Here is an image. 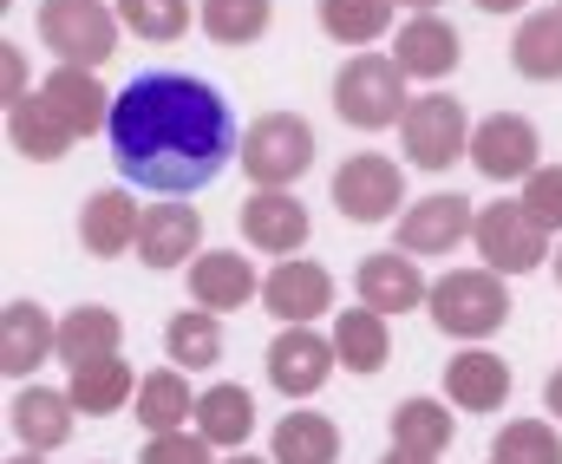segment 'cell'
<instances>
[{
    "mask_svg": "<svg viewBox=\"0 0 562 464\" xmlns=\"http://www.w3.org/2000/svg\"><path fill=\"white\" fill-rule=\"evenodd\" d=\"M105 138L125 183H138L150 196H190L216 183L223 163L243 151L236 112L223 105L210 79H190V72H138L112 99Z\"/></svg>",
    "mask_w": 562,
    "mask_h": 464,
    "instance_id": "1",
    "label": "cell"
},
{
    "mask_svg": "<svg viewBox=\"0 0 562 464\" xmlns=\"http://www.w3.org/2000/svg\"><path fill=\"white\" fill-rule=\"evenodd\" d=\"M406 72L393 53H353L334 79V112L353 125V132H386L406 118Z\"/></svg>",
    "mask_w": 562,
    "mask_h": 464,
    "instance_id": "2",
    "label": "cell"
},
{
    "mask_svg": "<svg viewBox=\"0 0 562 464\" xmlns=\"http://www.w3.org/2000/svg\"><path fill=\"white\" fill-rule=\"evenodd\" d=\"M431 327L451 333V340H484L510 320V288L497 269H451L431 282Z\"/></svg>",
    "mask_w": 562,
    "mask_h": 464,
    "instance_id": "3",
    "label": "cell"
},
{
    "mask_svg": "<svg viewBox=\"0 0 562 464\" xmlns=\"http://www.w3.org/2000/svg\"><path fill=\"white\" fill-rule=\"evenodd\" d=\"M243 177L256 183V190H288L294 177H307V163H314V125L301 118V112H262L249 132H243Z\"/></svg>",
    "mask_w": 562,
    "mask_h": 464,
    "instance_id": "4",
    "label": "cell"
},
{
    "mask_svg": "<svg viewBox=\"0 0 562 464\" xmlns=\"http://www.w3.org/2000/svg\"><path fill=\"white\" fill-rule=\"evenodd\" d=\"M119 7L105 0H40V39L59 66H105L119 53Z\"/></svg>",
    "mask_w": 562,
    "mask_h": 464,
    "instance_id": "5",
    "label": "cell"
},
{
    "mask_svg": "<svg viewBox=\"0 0 562 464\" xmlns=\"http://www.w3.org/2000/svg\"><path fill=\"white\" fill-rule=\"evenodd\" d=\"M471 242H477L484 269H497V275H530L550 256V229L524 210V196H497L491 210H477Z\"/></svg>",
    "mask_w": 562,
    "mask_h": 464,
    "instance_id": "6",
    "label": "cell"
},
{
    "mask_svg": "<svg viewBox=\"0 0 562 464\" xmlns=\"http://www.w3.org/2000/svg\"><path fill=\"white\" fill-rule=\"evenodd\" d=\"M471 118H464V105L451 99V92H425L406 105V118H400V145L406 157L419 163V170H451L458 157H471Z\"/></svg>",
    "mask_w": 562,
    "mask_h": 464,
    "instance_id": "7",
    "label": "cell"
},
{
    "mask_svg": "<svg viewBox=\"0 0 562 464\" xmlns=\"http://www.w3.org/2000/svg\"><path fill=\"white\" fill-rule=\"evenodd\" d=\"M334 210L353 223H386L393 210H406V170L380 151H353L334 170Z\"/></svg>",
    "mask_w": 562,
    "mask_h": 464,
    "instance_id": "8",
    "label": "cell"
},
{
    "mask_svg": "<svg viewBox=\"0 0 562 464\" xmlns=\"http://www.w3.org/2000/svg\"><path fill=\"white\" fill-rule=\"evenodd\" d=\"M537 157H543V138H537V125H530L524 112H491V118H477V132H471V163H477L491 183H524V177L537 170Z\"/></svg>",
    "mask_w": 562,
    "mask_h": 464,
    "instance_id": "9",
    "label": "cell"
},
{
    "mask_svg": "<svg viewBox=\"0 0 562 464\" xmlns=\"http://www.w3.org/2000/svg\"><path fill=\"white\" fill-rule=\"evenodd\" d=\"M334 333H314L307 320H294V327H281L276 340H269V380H276L288 399H314L321 386H327V373H334Z\"/></svg>",
    "mask_w": 562,
    "mask_h": 464,
    "instance_id": "10",
    "label": "cell"
},
{
    "mask_svg": "<svg viewBox=\"0 0 562 464\" xmlns=\"http://www.w3.org/2000/svg\"><path fill=\"white\" fill-rule=\"evenodd\" d=\"M471 229H477V210L458 190H438V196H419L413 210H400V249L406 256H451L458 242H471Z\"/></svg>",
    "mask_w": 562,
    "mask_h": 464,
    "instance_id": "11",
    "label": "cell"
},
{
    "mask_svg": "<svg viewBox=\"0 0 562 464\" xmlns=\"http://www.w3.org/2000/svg\"><path fill=\"white\" fill-rule=\"evenodd\" d=\"M40 99L59 112V125H66L72 138H92V132L112 125V99H119V92L99 86V66H53L46 86H40Z\"/></svg>",
    "mask_w": 562,
    "mask_h": 464,
    "instance_id": "12",
    "label": "cell"
},
{
    "mask_svg": "<svg viewBox=\"0 0 562 464\" xmlns=\"http://www.w3.org/2000/svg\"><path fill=\"white\" fill-rule=\"evenodd\" d=\"M53 353H59V320L40 302H7L0 308V373L7 380H33Z\"/></svg>",
    "mask_w": 562,
    "mask_h": 464,
    "instance_id": "13",
    "label": "cell"
},
{
    "mask_svg": "<svg viewBox=\"0 0 562 464\" xmlns=\"http://www.w3.org/2000/svg\"><path fill=\"white\" fill-rule=\"evenodd\" d=\"M307 203L294 196V190H256L249 203H243V236H249V249H262V256H301L307 249Z\"/></svg>",
    "mask_w": 562,
    "mask_h": 464,
    "instance_id": "14",
    "label": "cell"
},
{
    "mask_svg": "<svg viewBox=\"0 0 562 464\" xmlns=\"http://www.w3.org/2000/svg\"><path fill=\"white\" fill-rule=\"evenodd\" d=\"M353 288H360V302L380 314H413L431 302V282L419 275V262L400 249H380V256H360V269H353Z\"/></svg>",
    "mask_w": 562,
    "mask_h": 464,
    "instance_id": "15",
    "label": "cell"
},
{
    "mask_svg": "<svg viewBox=\"0 0 562 464\" xmlns=\"http://www.w3.org/2000/svg\"><path fill=\"white\" fill-rule=\"evenodd\" d=\"M262 308L276 314L281 327L314 320V314L334 308V275H327L321 262H294V256H281L276 269L262 275Z\"/></svg>",
    "mask_w": 562,
    "mask_h": 464,
    "instance_id": "16",
    "label": "cell"
},
{
    "mask_svg": "<svg viewBox=\"0 0 562 464\" xmlns=\"http://www.w3.org/2000/svg\"><path fill=\"white\" fill-rule=\"evenodd\" d=\"M262 295V275H256V262L249 256H236V249H203L196 262H190V302L210 314H236L243 302H256Z\"/></svg>",
    "mask_w": 562,
    "mask_h": 464,
    "instance_id": "17",
    "label": "cell"
},
{
    "mask_svg": "<svg viewBox=\"0 0 562 464\" xmlns=\"http://www.w3.org/2000/svg\"><path fill=\"white\" fill-rule=\"evenodd\" d=\"M138 256H144V269H183V262H196L203 256V216L183 210L177 196H164L157 210H144Z\"/></svg>",
    "mask_w": 562,
    "mask_h": 464,
    "instance_id": "18",
    "label": "cell"
},
{
    "mask_svg": "<svg viewBox=\"0 0 562 464\" xmlns=\"http://www.w3.org/2000/svg\"><path fill=\"white\" fill-rule=\"evenodd\" d=\"M72 393H53V386H20L13 393V406H7V426H13V439L26 445V452H59L66 439H72Z\"/></svg>",
    "mask_w": 562,
    "mask_h": 464,
    "instance_id": "19",
    "label": "cell"
},
{
    "mask_svg": "<svg viewBox=\"0 0 562 464\" xmlns=\"http://www.w3.org/2000/svg\"><path fill=\"white\" fill-rule=\"evenodd\" d=\"M138 229H144V210L132 203V190H92L86 210H79V249L99 256V262L125 256L138 242Z\"/></svg>",
    "mask_w": 562,
    "mask_h": 464,
    "instance_id": "20",
    "label": "cell"
},
{
    "mask_svg": "<svg viewBox=\"0 0 562 464\" xmlns=\"http://www.w3.org/2000/svg\"><path fill=\"white\" fill-rule=\"evenodd\" d=\"M510 366L497 360V353H484V347H464V353H451L445 360V399L458 406V412H497L504 399H510Z\"/></svg>",
    "mask_w": 562,
    "mask_h": 464,
    "instance_id": "21",
    "label": "cell"
},
{
    "mask_svg": "<svg viewBox=\"0 0 562 464\" xmlns=\"http://www.w3.org/2000/svg\"><path fill=\"white\" fill-rule=\"evenodd\" d=\"M393 59H400L406 79H451V66H458V26L438 20V13H413L393 33Z\"/></svg>",
    "mask_w": 562,
    "mask_h": 464,
    "instance_id": "22",
    "label": "cell"
},
{
    "mask_svg": "<svg viewBox=\"0 0 562 464\" xmlns=\"http://www.w3.org/2000/svg\"><path fill=\"white\" fill-rule=\"evenodd\" d=\"M125 347V320L112 308H99V302H86V308L59 314V366L72 373V366H92V360H112Z\"/></svg>",
    "mask_w": 562,
    "mask_h": 464,
    "instance_id": "23",
    "label": "cell"
},
{
    "mask_svg": "<svg viewBox=\"0 0 562 464\" xmlns=\"http://www.w3.org/2000/svg\"><path fill=\"white\" fill-rule=\"evenodd\" d=\"M196 432H203L216 452H243V439L256 432V393L236 386V380H216V386L196 399Z\"/></svg>",
    "mask_w": 562,
    "mask_h": 464,
    "instance_id": "24",
    "label": "cell"
},
{
    "mask_svg": "<svg viewBox=\"0 0 562 464\" xmlns=\"http://www.w3.org/2000/svg\"><path fill=\"white\" fill-rule=\"evenodd\" d=\"M334 353H340V366L347 373H380L386 360H393V327H386V314L380 308H347L334 314Z\"/></svg>",
    "mask_w": 562,
    "mask_h": 464,
    "instance_id": "25",
    "label": "cell"
},
{
    "mask_svg": "<svg viewBox=\"0 0 562 464\" xmlns=\"http://www.w3.org/2000/svg\"><path fill=\"white\" fill-rule=\"evenodd\" d=\"M196 399L203 393H190V373L157 366L138 380V426L144 432H183V419H196Z\"/></svg>",
    "mask_w": 562,
    "mask_h": 464,
    "instance_id": "26",
    "label": "cell"
},
{
    "mask_svg": "<svg viewBox=\"0 0 562 464\" xmlns=\"http://www.w3.org/2000/svg\"><path fill=\"white\" fill-rule=\"evenodd\" d=\"M510 59H517V72L537 79V86L562 79V7L524 13V26H517V39H510Z\"/></svg>",
    "mask_w": 562,
    "mask_h": 464,
    "instance_id": "27",
    "label": "cell"
},
{
    "mask_svg": "<svg viewBox=\"0 0 562 464\" xmlns=\"http://www.w3.org/2000/svg\"><path fill=\"white\" fill-rule=\"evenodd\" d=\"M66 393H72V406H79V412H92V419H105V412H119L125 399H138L125 353L92 360V366H72V373H66Z\"/></svg>",
    "mask_w": 562,
    "mask_h": 464,
    "instance_id": "28",
    "label": "cell"
},
{
    "mask_svg": "<svg viewBox=\"0 0 562 464\" xmlns=\"http://www.w3.org/2000/svg\"><path fill=\"white\" fill-rule=\"evenodd\" d=\"M7 138H13V151L33 157V163H53V157H66V145H72V132L59 125V112L40 92L20 99V105H7Z\"/></svg>",
    "mask_w": 562,
    "mask_h": 464,
    "instance_id": "29",
    "label": "cell"
},
{
    "mask_svg": "<svg viewBox=\"0 0 562 464\" xmlns=\"http://www.w3.org/2000/svg\"><path fill=\"white\" fill-rule=\"evenodd\" d=\"M164 353H170V366H183V373L216 366V360H223V327H216V314L210 308L170 314V327H164Z\"/></svg>",
    "mask_w": 562,
    "mask_h": 464,
    "instance_id": "30",
    "label": "cell"
},
{
    "mask_svg": "<svg viewBox=\"0 0 562 464\" xmlns=\"http://www.w3.org/2000/svg\"><path fill=\"white\" fill-rule=\"evenodd\" d=\"M458 439V426H451V412H445V399H400L393 406V445L400 452H419V459H438L445 445Z\"/></svg>",
    "mask_w": 562,
    "mask_h": 464,
    "instance_id": "31",
    "label": "cell"
},
{
    "mask_svg": "<svg viewBox=\"0 0 562 464\" xmlns=\"http://www.w3.org/2000/svg\"><path fill=\"white\" fill-rule=\"evenodd\" d=\"M340 459V426L327 412H288L276 426V464H334Z\"/></svg>",
    "mask_w": 562,
    "mask_h": 464,
    "instance_id": "32",
    "label": "cell"
},
{
    "mask_svg": "<svg viewBox=\"0 0 562 464\" xmlns=\"http://www.w3.org/2000/svg\"><path fill=\"white\" fill-rule=\"evenodd\" d=\"M196 20H203V33L216 46H256L269 33V20H276V0H203Z\"/></svg>",
    "mask_w": 562,
    "mask_h": 464,
    "instance_id": "33",
    "label": "cell"
},
{
    "mask_svg": "<svg viewBox=\"0 0 562 464\" xmlns=\"http://www.w3.org/2000/svg\"><path fill=\"white\" fill-rule=\"evenodd\" d=\"M393 7L400 0H321V33L340 46H373L393 26Z\"/></svg>",
    "mask_w": 562,
    "mask_h": 464,
    "instance_id": "34",
    "label": "cell"
},
{
    "mask_svg": "<svg viewBox=\"0 0 562 464\" xmlns=\"http://www.w3.org/2000/svg\"><path fill=\"white\" fill-rule=\"evenodd\" d=\"M491 464H562V439L550 419H510L491 445Z\"/></svg>",
    "mask_w": 562,
    "mask_h": 464,
    "instance_id": "35",
    "label": "cell"
},
{
    "mask_svg": "<svg viewBox=\"0 0 562 464\" xmlns=\"http://www.w3.org/2000/svg\"><path fill=\"white\" fill-rule=\"evenodd\" d=\"M119 20L138 39H183L190 33V0H119Z\"/></svg>",
    "mask_w": 562,
    "mask_h": 464,
    "instance_id": "36",
    "label": "cell"
},
{
    "mask_svg": "<svg viewBox=\"0 0 562 464\" xmlns=\"http://www.w3.org/2000/svg\"><path fill=\"white\" fill-rule=\"evenodd\" d=\"M524 210H530L550 236H562V163H537V170L524 177Z\"/></svg>",
    "mask_w": 562,
    "mask_h": 464,
    "instance_id": "37",
    "label": "cell"
},
{
    "mask_svg": "<svg viewBox=\"0 0 562 464\" xmlns=\"http://www.w3.org/2000/svg\"><path fill=\"white\" fill-rule=\"evenodd\" d=\"M210 439L190 426V432H150V445H144V459L138 464H210Z\"/></svg>",
    "mask_w": 562,
    "mask_h": 464,
    "instance_id": "38",
    "label": "cell"
},
{
    "mask_svg": "<svg viewBox=\"0 0 562 464\" xmlns=\"http://www.w3.org/2000/svg\"><path fill=\"white\" fill-rule=\"evenodd\" d=\"M0 72H7V105H20V99H26V59H20L13 39L0 46Z\"/></svg>",
    "mask_w": 562,
    "mask_h": 464,
    "instance_id": "39",
    "label": "cell"
},
{
    "mask_svg": "<svg viewBox=\"0 0 562 464\" xmlns=\"http://www.w3.org/2000/svg\"><path fill=\"white\" fill-rule=\"evenodd\" d=\"M543 406H550V412L562 419V366L550 373V380H543Z\"/></svg>",
    "mask_w": 562,
    "mask_h": 464,
    "instance_id": "40",
    "label": "cell"
},
{
    "mask_svg": "<svg viewBox=\"0 0 562 464\" xmlns=\"http://www.w3.org/2000/svg\"><path fill=\"white\" fill-rule=\"evenodd\" d=\"M471 7H484V13H517L524 0H471Z\"/></svg>",
    "mask_w": 562,
    "mask_h": 464,
    "instance_id": "41",
    "label": "cell"
},
{
    "mask_svg": "<svg viewBox=\"0 0 562 464\" xmlns=\"http://www.w3.org/2000/svg\"><path fill=\"white\" fill-rule=\"evenodd\" d=\"M380 464H431V459H419V452H400V445H393V452H386Z\"/></svg>",
    "mask_w": 562,
    "mask_h": 464,
    "instance_id": "42",
    "label": "cell"
},
{
    "mask_svg": "<svg viewBox=\"0 0 562 464\" xmlns=\"http://www.w3.org/2000/svg\"><path fill=\"white\" fill-rule=\"evenodd\" d=\"M223 464H276V459H249V452H229Z\"/></svg>",
    "mask_w": 562,
    "mask_h": 464,
    "instance_id": "43",
    "label": "cell"
},
{
    "mask_svg": "<svg viewBox=\"0 0 562 464\" xmlns=\"http://www.w3.org/2000/svg\"><path fill=\"white\" fill-rule=\"evenodd\" d=\"M7 464H46V452H20V459H7Z\"/></svg>",
    "mask_w": 562,
    "mask_h": 464,
    "instance_id": "44",
    "label": "cell"
},
{
    "mask_svg": "<svg viewBox=\"0 0 562 464\" xmlns=\"http://www.w3.org/2000/svg\"><path fill=\"white\" fill-rule=\"evenodd\" d=\"M406 7H413V13H431V7H438V0H406Z\"/></svg>",
    "mask_w": 562,
    "mask_h": 464,
    "instance_id": "45",
    "label": "cell"
},
{
    "mask_svg": "<svg viewBox=\"0 0 562 464\" xmlns=\"http://www.w3.org/2000/svg\"><path fill=\"white\" fill-rule=\"evenodd\" d=\"M557 282H562V249H557Z\"/></svg>",
    "mask_w": 562,
    "mask_h": 464,
    "instance_id": "46",
    "label": "cell"
},
{
    "mask_svg": "<svg viewBox=\"0 0 562 464\" xmlns=\"http://www.w3.org/2000/svg\"><path fill=\"white\" fill-rule=\"evenodd\" d=\"M557 7H562V0H557Z\"/></svg>",
    "mask_w": 562,
    "mask_h": 464,
    "instance_id": "47",
    "label": "cell"
}]
</instances>
